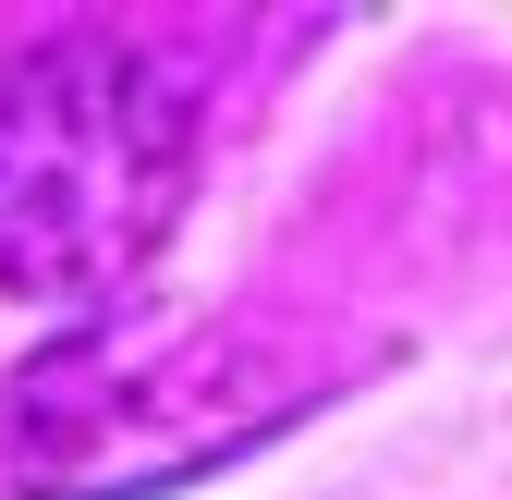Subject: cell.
<instances>
[{"mask_svg": "<svg viewBox=\"0 0 512 500\" xmlns=\"http://www.w3.org/2000/svg\"><path fill=\"white\" fill-rule=\"evenodd\" d=\"M196 183V98L135 37H37L0 61V293L110 305Z\"/></svg>", "mask_w": 512, "mask_h": 500, "instance_id": "cell-2", "label": "cell"}, {"mask_svg": "<svg viewBox=\"0 0 512 500\" xmlns=\"http://www.w3.org/2000/svg\"><path fill=\"white\" fill-rule=\"evenodd\" d=\"M378 342L317 318H110L49 342L0 403V464L25 500H147L183 488L293 415L354 391Z\"/></svg>", "mask_w": 512, "mask_h": 500, "instance_id": "cell-1", "label": "cell"}]
</instances>
